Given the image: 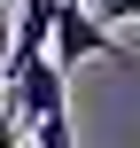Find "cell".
<instances>
[{"instance_id":"obj_2","label":"cell","mask_w":140,"mask_h":148,"mask_svg":"<svg viewBox=\"0 0 140 148\" xmlns=\"http://www.w3.org/2000/svg\"><path fill=\"white\" fill-rule=\"evenodd\" d=\"M86 55H117V62H125V39H117V31H101V16H94L86 0H62V8H55V39H47V62L70 78Z\"/></svg>"},{"instance_id":"obj_3","label":"cell","mask_w":140,"mask_h":148,"mask_svg":"<svg viewBox=\"0 0 140 148\" xmlns=\"http://www.w3.org/2000/svg\"><path fill=\"white\" fill-rule=\"evenodd\" d=\"M31 148H70V109L47 117V125H31Z\"/></svg>"},{"instance_id":"obj_4","label":"cell","mask_w":140,"mask_h":148,"mask_svg":"<svg viewBox=\"0 0 140 148\" xmlns=\"http://www.w3.org/2000/svg\"><path fill=\"white\" fill-rule=\"evenodd\" d=\"M94 16H101V31H117V23L140 16V0H94Z\"/></svg>"},{"instance_id":"obj_1","label":"cell","mask_w":140,"mask_h":148,"mask_svg":"<svg viewBox=\"0 0 140 148\" xmlns=\"http://www.w3.org/2000/svg\"><path fill=\"white\" fill-rule=\"evenodd\" d=\"M0 109L31 133L47 117H62V70L39 55V62H0Z\"/></svg>"},{"instance_id":"obj_6","label":"cell","mask_w":140,"mask_h":148,"mask_svg":"<svg viewBox=\"0 0 140 148\" xmlns=\"http://www.w3.org/2000/svg\"><path fill=\"white\" fill-rule=\"evenodd\" d=\"M8 23H16V16H8V0H0V62H8Z\"/></svg>"},{"instance_id":"obj_5","label":"cell","mask_w":140,"mask_h":148,"mask_svg":"<svg viewBox=\"0 0 140 148\" xmlns=\"http://www.w3.org/2000/svg\"><path fill=\"white\" fill-rule=\"evenodd\" d=\"M0 148H23V125H16L8 109H0Z\"/></svg>"}]
</instances>
